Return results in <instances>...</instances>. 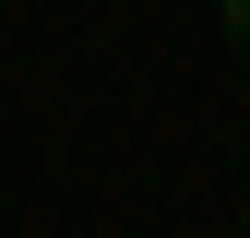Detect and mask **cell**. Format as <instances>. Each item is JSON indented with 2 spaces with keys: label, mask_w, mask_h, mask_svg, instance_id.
<instances>
[{
  "label": "cell",
  "mask_w": 250,
  "mask_h": 238,
  "mask_svg": "<svg viewBox=\"0 0 250 238\" xmlns=\"http://www.w3.org/2000/svg\"><path fill=\"white\" fill-rule=\"evenodd\" d=\"M214 12H227V36H238V48H250V0H214Z\"/></svg>",
  "instance_id": "obj_1"
}]
</instances>
